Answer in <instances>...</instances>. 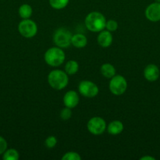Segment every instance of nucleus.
Instances as JSON below:
<instances>
[{"label": "nucleus", "instance_id": "5701e85b", "mask_svg": "<svg viewBox=\"0 0 160 160\" xmlns=\"http://www.w3.org/2000/svg\"><path fill=\"white\" fill-rule=\"evenodd\" d=\"M56 143H57V140L54 136H50L47 138L45 141V145L46 148H53L56 146Z\"/></svg>", "mask_w": 160, "mask_h": 160}, {"label": "nucleus", "instance_id": "f3484780", "mask_svg": "<svg viewBox=\"0 0 160 160\" xmlns=\"http://www.w3.org/2000/svg\"><path fill=\"white\" fill-rule=\"evenodd\" d=\"M79 66L75 60H69L64 67V71L67 75H74L78 71Z\"/></svg>", "mask_w": 160, "mask_h": 160}, {"label": "nucleus", "instance_id": "6e6552de", "mask_svg": "<svg viewBox=\"0 0 160 160\" xmlns=\"http://www.w3.org/2000/svg\"><path fill=\"white\" fill-rule=\"evenodd\" d=\"M78 92L86 98H94L99 93V88L90 81H83L78 84Z\"/></svg>", "mask_w": 160, "mask_h": 160}, {"label": "nucleus", "instance_id": "2eb2a0df", "mask_svg": "<svg viewBox=\"0 0 160 160\" xmlns=\"http://www.w3.org/2000/svg\"><path fill=\"white\" fill-rule=\"evenodd\" d=\"M100 73L104 78H109L111 79V78L115 75L116 70L114 66L111 63H104L100 67Z\"/></svg>", "mask_w": 160, "mask_h": 160}, {"label": "nucleus", "instance_id": "a211bd4d", "mask_svg": "<svg viewBox=\"0 0 160 160\" xmlns=\"http://www.w3.org/2000/svg\"><path fill=\"white\" fill-rule=\"evenodd\" d=\"M3 155V159L4 160H17L20 157L19 152L14 148L6 149Z\"/></svg>", "mask_w": 160, "mask_h": 160}, {"label": "nucleus", "instance_id": "9d476101", "mask_svg": "<svg viewBox=\"0 0 160 160\" xmlns=\"http://www.w3.org/2000/svg\"><path fill=\"white\" fill-rule=\"evenodd\" d=\"M63 102L66 107L73 109L76 107L79 103V95L75 91L70 90L64 94Z\"/></svg>", "mask_w": 160, "mask_h": 160}, {"label": "nucleus", "instance_id": "4468645a", "mask_svg": "<svg viewBox=\"0 0 160 160\" xmlns=\"http://www.w3.org/2000/svg\"><path fill=\"white\" fill-rule=\"evenodd\" d=\"M72 45L76 48H83L87 45V38L82 34H75L72 35Z\"/></svg>", "mask_w": 160, "mask_h": 160}, {"label": "nucleus", "instance_id": "39448f33", "mask_svg": "<svg viewBox=\"0 0 160 160\" xmlns=\"http://www.w3.org/2000/svg\"><path fill=\"white\" fill-rule=\"evenodd\" d=\"M18 31L24 38H31L37 34L38 27L35 22L31 19H23L18 25Z\"/></svg>", "mask_w": 160, "mask_h": 160}, {"label": "nucleus", "instance_id": "1a4fd4ad", "mask_svg": "<svg viewBox=\"0 0 160 160\" xmlns=\"http://www.w3.org/2000/svg\"><path fill=\"white\" fill-rule=\"evenodd\" d=\"M145 17L152 22H158L160 20V2L152 3L145 9Z\"/></svg>", "mask_w": 160, "mask_h": 160}, {"label": "nucleus", "instance_id": "412c9836", "mask_svg": "<svg viewBox=\"0 0 160 160\" xmlns=\"http://www.w3.org/2000/svg\"><path fill=\"white\" fill-rule=\"evenodd\" d=\"M118 23L116 20H109L106 22V25H105V29L109 31L110 32H114L118 29Z\"/></svg>", "mask_w": 160, "mask_h": 160}, {"label": "nucleus", "instance_id": "a878e982", "mask_svg": "<svg viewBox=\"0 0 160 160\" xmlns=\"http://www.w3.org/2000/svg\"><path fill=\"white\" fill-rule=\"evenodd\" d=\"M155 2H160V0H155Z\"/></svg>", "mask_w": 160, "mask_h": 160}, {"label": "nucleus", "instance_id": "7ed1b4c3", "mask_svg": "<svg viewBox=\"0 0 160 160\" xmlns=\"http://www.w3.org/2000/svg\"><path fill=\"white\" fill-rule=\"evenodd\" d=\"M44 59L46 64L52 67L61 66L65 60V54L63 49L59 47H51L44 54Z\"/></svg>", "mask_w": 160, "mask_h": 160}, {"label": "nucleus", "instance_id": "6ab92c4d", "mask_svg": "<svg viewBox=\"0 0 160 160\" xmlns=\"http://www.w3.org/2000/svg\"><path fill=\"white\" fill-rule=\"evenodd\" d=\"M50 6L55 9H62L68 5L69 0H49Z\"/></svg>", "mask_w": 160, "mask_h": 160}, {"label": "nucleus", "instance_id": "20e7f679", "mask_svg": "<svg viewBox=\"0 0 160 160\" xmlns=\"http://www.w3.org/2000/svg\"><path fill=\"white\" fill-rule=\"evenodd\" d=\"M72 34L67 29L58 28L53 34V40L55 45L61 48H67L72 45Z\"/></svg>", "mask_w": 160, "mask_h": 160}, {"label": "nucleus", "instance_id": "aec40b11", "mask_svg": "<svg viewBox=\"0 0 160 160\" xmlns=\"http://www.w3.org/2000/svg\"><path fill=\"white\" fill-rule=\"evenodd\" d=\"M61 159L62 160H81L82 157L78 152H66Z\"/></svg>", "mask_w": 160, "mask_h": 160}, {"label": "nucleus", "instance_id": "dca6fc26", "mask_svg": "<svg viewBox=\"0 0 160 160\" xmlns=\"http://www.w3.org/2000/svg\"><path fill=\"white\" fill-rule=\"evenodd\" d=\"M32 12V7L28 4H22L19 7L18 13L22 19H30Z\"/></svg>", "mask_w": 160, "mask_h": 160}, {"label": "nucleus", "instance_id": "9b49d317", "mask_svg": "<svg viewBox=\"0 0 160 160\" xmlns=\"http://www.w3.org/2000/svg\"><path fill=\"white\" fill-rule=\"evenodd\" d=\"M159 69L155 64H148L144 70V78L151 82L157 81L159 78Z\"/></svg>", "mask_w": 160, "mask_h": 160}, {"label": "nucleus", "instance_id": "393cba45", "mask_svg": "<svg viewBox=\"0 0 160 160\" xmlns=\"http://www.w3.org/2000/svg\"><path fill=\"white\" fill-rule=\"evenodd\" d=\"M155 159L154 157H152V156H143V157L141 158V160H155Z\"/></svg>", "mask_w": 160, "mask_h": 160}, {"label": "nucleus", "instance_id": "423d86ee", "mask_svg": "<svg viewBox=\"0 0 160 160\" xmlns=\"http://www.w3.org/2000/svg\"><path fill=\"white\" fill-rule=\"evenodd\" d=\"M127 89V81L122 75H115L109 82V90L115 95H122Z\"/></svg>", "mask_w": 160, "mask_h": 160}, {"label": "nucleus", "instance_id": "ddd939ff", "mask_svg": "<svg viewBox=\"0 0 160 160\" xmlns=\"http://www.w3.org/2000/svg\"><path fill=\"white\" fill-rule=\"evenodd\" d=\"M123 123L120 120H113L107 127L108 133L111 135H118L123 131Z\"/></svg>", "mask_w": 160, "mask_h": 160}, {"label": "nucleus", "instance_id": "f8f14e48", "mask_svg": "<svg viewBox=\"0 0 160 160\" xmlns=\"http://www.w3.org/2000/svg\"><path fill=\"white\" fill-rule=\"evenodd\" d=\"M97 43L102 48H108L112 44L113 37L111 32L108 30H103L99 32L97 36Z\"/></svg>", "mask_w": 160, "mask_h": 160}, {"label": "nucleus", "instance_id": "4be33fe9", "mask_svg": "<svg viewBox=\"0 0 160 160\" xmlns=\"http://www.w3.org/2000/svg\"><path fill=\"white\" fill-rule=\"evenodd\" d=\"M72 111L71 108L64 107L62 110L61 111V118L63 120H67L72 117Z\"/></svg>", "mask_w": 160, "mask_h": 160}, {"label": "nucleus", "instance_id": "0eeeda50", "mask_svg": "<svg viewBox=\"0 0 160 160\" xmlns=\"http://www.w3.org/2000/svg\"><path fill=\"white\" fill-rule=\"evenodd\" d=\"M87 129L93 135H100L107 130L106 122L100 117H92L87 123Z\"/></svg>", "mask_w": 160, "mask_h": 160}, {"label": "nucleus", "instance_id": "f03ea898", "mask_svg": "<svg viewBox=\"0 0 160 160\" xmlns=\"http://www.w3.org/2000/svg\"><path fill=\"white\" fill-rule=\"evenodd\" d=\"M68 75L65 71L61 70H53L49 73L48 83L52 88L55 90H62L68 84Z\"/></svg>", "mask_w": 160, "mask_h": 160}, {"label": "nucleus", "instance_id": "f257e3e1", "mask_svg": "<svg viewBox=\"0 0 160 160\" xmlns=\"http://www.w3.org/2000/svg\"><path fill=\"white\" fill-rule=\"evenodd\" d=\"M106 22L104 16L97 11L89 12L85 19L86 28L92 32H100L104 30Z\"/></svg>", "mask_w": 160, "mask_h": 160}, {"label": "nucleus", "instance_id": "b1692460", "mask_svg": "<svg viewBox=\"0 0 160 160\" xmlns=\"http://www.w3.org/2000/svg\"><path fill=\"white\" fill-rule=\"evenodd\" d=\"M6 149H7V142L5 138L0 136V155L3 154Z\"/></svg>", "mask_w": 160, "mask_h": 160}]
</instances>
